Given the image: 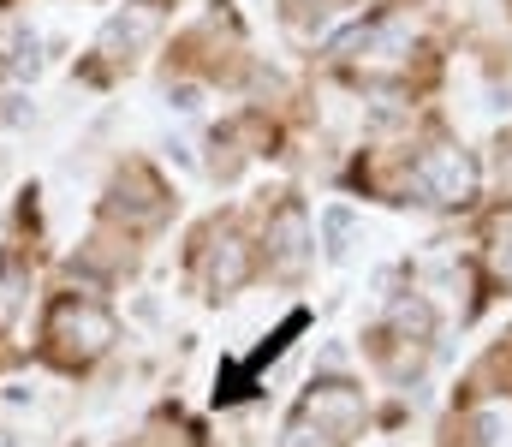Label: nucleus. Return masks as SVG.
I'll return each instance as SVG.
<instances>
[{"label": "nucleus", "instance_id": "1", "mask_svg": "<svg viewBox=\"0 0 512 447\" xmlns=\"http://www.w3.org/2000/svg\"><path fill=\"white\" fill-rule=\"evenodd\" d=\"M471 185H477V173H471V161H465V149H429L423 161H417V191L429 197V203H465L471 197Z\"/></svg>", "mask_w": 512, "mask_h": 447}, {"label": "nucleus", "instance_id": "2", "mask_svg": "<svg viewBox=\"0 0 512 447\" xmlns=\"http://www.w3.org/2000/svg\"><path fill=\"white\" fill-rule=\"evenodd\" d=\"M495 269H501V275H507V281H512V239H507V245H501V257H495Z\"/></svg>", "mask_w": 512, "mask_h": 447}]
</instances>
